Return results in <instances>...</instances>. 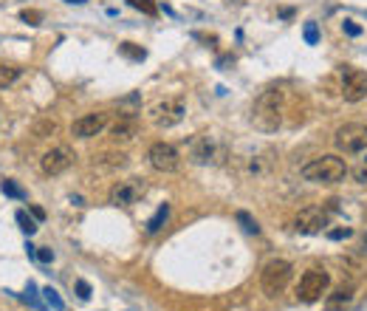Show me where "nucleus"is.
I'll use <instances>...</instances> for the list:
<instances>
[{
    "instance_id": "f257e3e1",
    "label": "nucleus",
    "mask_w": 367,
    "mask_h": 311,
    "mask_svg": "<svg viewBox=\"0 0 367 311\" xmlns=\"http://www.w3.org/2000/svg\"><path fill=\"white\" fill-rule=\"evenodd\" d=\"M252 125L260 133H274L283 125V91L266 88L252 105Z\"/></svg>"
},
{
    "instance_id": "f03ea898",
    "label": "nucleus",
    "mask_w": 367,
    "mask_h": 311,
    "mask_svg": "<svg viewBox=\"0 0 367 311\" xmlns=\"http://www.w3.org/2000/svg\"><path fill=\"white\" fill-rule=\"evenodd\" d=\"M302 179L314 182V184H336L347 176V165L339 156H319V159H311L308 165H302Z\"/></svg>"
},
{
    "instance_id": "7ed1b4c3",
    "label": "nucleus",
    "mask_w": 367,
    "mask_h": 311,
    "mask_svg": "<svg viewBox=\"0 0 367 311\" xmlns=\"http://www.w3.org/2000/svg\"><path fill=\"white\" fill-rule=\"evenodd\" d=\"M187 153L195 165H218L226 159V147L224 141H218L215 136L210 133H201V136H193L190 144H187Z\"/></svg>"
},
{
    "instance_id": "20e7f679",
    "label": "nucleus",
    "mask_w": 367,
    "mask_h": 311,
    "mask_svg": "<svg viewBox=\"0 0 367 311\" xmlns=\"http://www.w3.org/2000/svg\"><path fill=\"white\" fill-rule=\"evenodd\" d=\"M291 274H294V266L288 263V260H269L266 266H263V272H260V286H263V291L269 294V297H277V294H283L285 288H288V283H291Z\"/></svg>"
},
{
    "instance_id": "39448f33",
    "label": "nucleus",
    "mask_w": 367,
    "mask_h": 311,
    "mask_svg": "<svg viewBox=\"0 0 367 311\" xmlns=\"http://www.w3.org/2000/svg\"><path fill=\"white\" fill-rule=\"evenodd\" d=\"M333 144L345 156H356L367 150V125L361 122H347L333 133Z\"/></svg>"
},
{
    "instance_id": "423d86ee",
    "label": "nucleus",
    "mask_w": 367,
    "mask_h": 311,
    "mask_svg": "<svg viewBox=\"0 0 367 311\" xmlns=\"http://www.w3.org/2000/svg\"><path fill=\"white\" fill-rule=\"evenodd\" d=\"M330 288V274L325 269H308L302 277H300V286H297V297L302 303H316L328 294Z\"/></svg>"
},
{
    "instance_id": "0eeeda50",
    "label": "nucleus",
    "mask_w": 367,
    "mask_h": 311,
    "mask_svg": "<svg viewBox=\"0 0 367 311\" xmlns=\"http://www.w3.org/2000/svg\"><path fill=\"white\" fill-rule=\"evenodd\" d=\"M147 162L153 170L158 173H175L181 167V153L169 144V141H155L150 150H147Z\"/></svg>"
},
{
    "instance_id": "6e6552de",
    "label": "nucleus",
    "mask_w": 367,
    "mask_h": 311,
    "mask_svg": "<svg viewBox=\"0 0 367 311\" xmlns=\"http://www.w3.org/2000/svg\"><path fill=\"white\" fill-rule=\"evenodd\" d=\"M184 113H187V108H184L181 99H164V102H155V105L150 108V119H153V125L161 127V130L175 127V125L184 119Z\"/></svg>"
},
{
    "instance_id": "1a4fd4ad",
    "label": "nucleus",
    "mask_w": 367,
    "mask_h": 311,
    "mask_svg": "<svg viewBox=\"0 0 367 311\" xmlns=\"http://www.w3.org/2000/svg\"><path fill=\"white\" fill-rule=\"evenodd\" d=\"M328 221H330V212L325 207H305L294 218V232H300V235H316V232H322L328 227Z\"/></svg>"
},
{
    "instance_id": "9d476101",
    "label": "nucleus",
    "mask_w": 367,
    "mask_h": 311,
    "mask_svg": "<svg viewBox=\"0 0 367 311\" xmlns=\"http://www.w3.org/2000/svg\"><path fill=\"white\" fill-rule=\"evenodd\" d=\"M144 190H147V184H144L141 179L116 182V184L110 187V204H116V207H133V204L141 201Z\"/></svg>"
},
{
    "instance_id": "9b49d317",
    "label": "nucleus",
    "mask_w": 367,
    "mask_h": 311,
    "mask_svg": "<svg viewBox=\"0 0 367 311\" xmlns=\"http://www.w3.org/2000/svg\"><path fill=\"white\" fill-rule=\"evenodd\" d=\"M74 150L71 147H65V144H60V147H51L43 159H40V170L46 173V176H60V173H65L71 165H74Z\"/></svg>"
},
{
    "instance_id": "f8f14e48",
    "label": "nucleus",
    "mask_w": 367,
    "mask_h": 311,
    "mask_svg": "<svg viewBox=\"0 0 367 311\" xmlns=\"http://www.w3.org/2000/svg\"><path fill=\"white\" fill-rule=\"evenodd\" d=\"M342 96L345 102H361L367 96V74L359 68L342 71Z\"/></svg>"
},
{
    "instance_id": "ddd939ff",
    "label": "nucleus",
    "mask_w": 367,
    "mask_h": 311,
    "mask_svg": "<svg viewBox=\"0 0 367 311\" xmlns=\"http://www.w3.org/2000/svg\"><path fill=\"white\" fill-rule=\"evenodd\" d=\"M108 127V113H85V116H79L74 125H71V133L77 136V139H94V136H99L102 130Z\"/></svg>"
},
{
    "instance_id": "4468645a",
    "label": "nucleus",
    "mask_w": 367,
    "mask_h": 311,
    "mask_svg": "<svg viewBox=\"0 0 367 311\" xmlns=\"http://www.w3.org/2000/svg\"><path fill=\"white\" fill-rule=\"evenodd\" d=\"M277 167V153L274 150H260L246 159V173L255 179H269Z\"/></svg>"
},
{
    "instance_id": "2eb2a0df",
    "label": "nucleus",
    "mask_w": 367,
    "mask_h": 311,
    "mask_svg": "<svg viewBox=\"0 0 367 311\" xmlns=\"http://www.w3.org/2000/svg\"><path fill=\"white\" fill-rule=\"evenodd\" d=\"M136 130H139V119H136V113H122V116L110 125V141H116V144H127V141H133Z\"/></svg>"
},
{
    "instance_id": "dca6fc26",
    "label": "nucleus",
    "mask_w": 367,
    "mask_h": 311,
    "mask_svg": "<svg viewBox=\"0 0 367 311\" xmlns=\"http://www.w3.org/2000/svg\"><path fill=\"white\" fill-rule=\"evenodd\" d=\"M353 294H356V286L353 283H342L330 297H328V303H325V311H342L350 300H353Z\"/></svg>"
},
{
    "instance_id": "f3484780",
    "label": "nucleus",
    "mask_w": 367,
    "mask_h": 311,
    "mask_svg": "<svg viewBox=\"0 0 367 311\" xmlns=\"http://www.w3.org/2000/svg\"><path fill=\"white\" fill-rule=\"evenodd\" d=\"M94 159H96L94 165H102V167H110V170L127 165V156L124 153H102V156H94Z\"/></svg>"
},
{
    "instance_id": "a211bd4d",
    "label": "nucleus",
    "mask_w": 367,
    "mask_h": 311,
    "mask_svg": "<svg viewBox=\"0 0 367 311\" xmlns=\"http://www.w3.org/2000/svg\"><path fill=\"white\" fill-rule=\"evenodd\" d=\"M20 68L18 65H0V91H6V88H12L18 80H20Z\"/></svg>"
},
{
    "instance_id": "6ab92c4d",
    "label": "nucleus",
    "mask_w": 367,
    "mask_h": 311,
    "mask_svg": "<svg viewBox=\"0 0 367 311\" xmlns=\"http://www.w3.org/2000/svg\"><path fill=\"white\" fill-rule=\"evenodd\" d=\"M350 176L356 184H367V150L359 156V162L350 167Z\"/></svg>"
},
{
    "instance_id": "aec40b11",
    "label": "nucleus",
    "mask_w": 367,
    "mask_h": 311,
    "mask_svg": "<svg viewBox=\"0 0 367 311\" xmlns=\"http://www.w3.org/2000/svg\"><path fill=\"white\" fill-rule=\"evenodd\" d=\"M167 218H169V204H161V207H158V212L147 221V232H150V235H153V232H158V229L164 227V221H167Z\"/></svg>"
},
{
    "instance_id": "412c9836",
    "label": "nucleus",
    "mask_w": 367,
    "mask_h": 311,
    "mask_svg": "<svg viewBox=\"0 0 367 311\" xmlns=\"http://www.w3.org/2000/svg\"><path fill=\"white\" fill-rule=\"evenodd\" d=\"M0 190H4V196L18 198V201H23V198H26V190H23V187H18V182H12V179H4V182H0Z\"/></svg>"
},
{
    "instance_id": "4be33fe9",
    "label": "nucleus",
    "mask_w": 367,
    "mask_h": 311,
    "mask_svg": "<svg viewBox=\"0 0 367 311\" xmlns=\"http://www.w3.org/2000/svg\"><path fill=\"white\" fill-rule=\"evenodd\" d=\"M43 297H46V303H49V305H51L54 311H63V308H65L63 297H60V294H57V291H54L51 286H46V288H43Z\"/></svg>"
},
{
    "instance_id": "5701e85b",
    "label": "nucleus",
    "mask_w": 367,
    "mask_h": 311,
    "mask_svg": "<svg viewBox=\"0 0 367 311\" xmlns=\"http://www.w3.org/2000/svg\"><path fill=\"white\" fill-rule=\"evenodd\" d=\"M238 224H240V227H243V229H246L249 235H257V232H260L257 221H255V218H252L249 212H238Z\"/></svg>"
},
{
    "instance_id": "b1692460",
    "label": "nucleus",
    "mask_w": 367,
    "mask_h": 311,
    "mask_svg": "<svg viewBox=\"0 0 367 311\" xmlns=\"http://www.w3.org/2000/svg\"><path fill=\"white\" fill-rule=\"evenodd\" d=\"M127 4H130L133 9H139V12H144V15H150V18H153V15L158 12V6L153 4V0H127Z\"/></svg>"
},
{
    "instance_id": "393cba45",
    "label": "nucleus",
    "mask_w": 367,
    "mask_h": 311,
    "mask_svg": "<svg viewBox=\"0 0 367 311\" xmlns=\"http://www.w3.org/2000/svg\"><path fill=\"white\" fill-rule=\"evenodd\" d=\"M119 51H122L124 57H130V60H144V57H147V51H144V49H136L133 43H122Z\"/></svg>"
},
{
    "instance_id": "a878e982",
    "label": "nucleus",
    "mask_w": 367,
    "mask_h": 311,
    "mask_svg": "<svg viewBox=\"0 0 367 311\" xmlns=\"http://www.w3.org/2000/svg\"><path fill=\"white\" fill-rule=\"evenodd\" d=\"M15 218H18V224H20V229H23L26 235H34V232H37V224H34V221H32V218H29V215H26L23 210H20V212H18Z\"/></svg>"
},
{
    "instance_id": "bb28decb",
    "label": "nucleus",
    "mask_w": 367,
    "mask_h": 311,
    "mask_svg": "<svg viewBox=\"0 0 367 311\" xmlns=\"http://www.w3.org/2000/svg\"><path fill=\"white\" fill-rule=\"evenodd\" d=\"M20 20H23V23H29V26H40L43 15H40L37 9H26V12H20Z\"/></svg>"
},
{
    "instance_id": "cd10ccee",
    "label": "nucleus",
    "mask_w": 367,
    "mask_h": 311,
    "mask_svg": "<svg viewBox=\"0 0 367 311\" xmlns=\"http://www.w3.org/2000/svg\"><path fill=\"white\" fill-rule=\"evenodd\" d=\"M305 43H308V46H316V43H319V29H316V23H305Z\"/></svg>"
},
{
    "instance_id": "c85d7f7f",
    "label": "nucleus",
    "mask_w": 367,
    "mask_h": 311,
    "mask_svg": "<svg viewBox=\"0 0 367 311\" xmlns=\"http://www.w3.org/2000/svg\"><path fill=\"white\" fill-rule=\"evenodd\" d=\"M353 235V229L350 227H336V229H328V238L330 241H345V238H350Z\"/></svg>"
},
{
    "instance_id": "c756f323",
    "label": "nucleus",
    "mask_w": 367,
    "mask_h": 311,
    "mask_svg": "<svg viewBox=\"0 0 367 311\" xmlns=\"http://www.w3.org/2000/svg\"><path fill=\"white\" fill-rule=\"evenodd\" d=\"M77 297H79V300H88V297H91V286H88V280H77Z\"/></svg>"
},
{
    "instance_id": "7c9ffc66",
    "label": "nucleus",
    "mask_w": 367,
    "mask_h": 311,
    "mask_svg": "<svg viewBox=\"0 0 367 311\" xmlns=\"http://www.w3.org/2000/svg\"><path fill=\"white\" fill-rule=\"evenodd\" d=\"M342 29H345V32H347L350 37H359V34H361V29H359V26H356L353 20H345V23H342Z\"/></svg>"
},
{
    "instance_id": "2f4dec72",
    "label": "nucleus",
    "mask_w": 367,
    "mask_h": 311,
    "mask_svg": "<svg viewBox=\"0 0 367 311\" xmlns=\"http://www.w3.org/2000/svg\"><path fill=\"white\" fill-rule=\"evenodd\" d=\"M37 260H40V263H51V260H54V252L43 246V249H37Z\"/></svg>"
},
{
    "instance_id": "473e14b6",
    "label": "nucleus",
    "mask_w": 367,
    "mask_h": 311,
    "mask_svg": "<svg viewBox=\"0 0 367 311\" xmlns=\"http://www.w3.org/2000/svg\"><path fill=\"white\" fill-rule=\"evenodd\" d=\"M359 255H364L367 258V232L361 235V241H359Z\"/></svg>"
},
{
    "instance_id": "72a5a7b5",
    "label": "nucleus",
    "mask_w": 367,
    "mask_h": 311,
    "mask_svg": "<svg viewBox=\"0 0 367 311\" xmlns=\"http://www.w3.org/2000/svg\"><path fill=\"white\" fill-rule=\"evenodd\" d=\"M32 215H34V218H37V221H43V218H46V212H43V210H40V207H32Z\"/></svg>"
},
{
    "instance_id": "f704fd0d",
    "label": "nucleus",
    "mask_w": 367,
    "mask_h": 311,
    "mask_svg": "<svg viewBox=\"0 0 367 311\" xmlns=\"http://www.w3.org/2000/svg\"><path fill=\"white\" fill-rule=\"evenodd\" d=\"M65 4H71V6H82V4H88V0H65Z\"/></svg>"
}]
</instances>
